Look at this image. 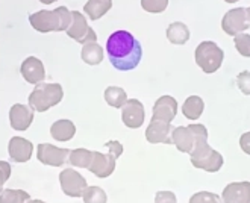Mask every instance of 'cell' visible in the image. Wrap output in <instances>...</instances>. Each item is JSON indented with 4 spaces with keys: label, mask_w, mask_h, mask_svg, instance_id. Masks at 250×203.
<instances>
[{
    "label": "cell",
    "mask_w": 250,
    "mask_h": 203,
    "mask_svg": "<svg viewBox=\"0 0 250 203\" xmlns=\"http://www.w3.org/2000/svg\"><path fill=\"white\" fill-rule=\"evenodd\" d=\"M106 52L111 64L120 71L134 70L143 56L140 41L127 31H117L109 35Z\"/></svg>",
    "instance_id": "obj_1"
},
{
    "label": "cell",
    "mask_w": 250,
    "mask_h": 203,
    "mask_svg": "<svg viewBox=\"0 0 250 203\" xmlns=\"http://www.w3.org/2000/svg\"><path fill=\"white\" fill-rule=\"evenodd\" d=\"M32 27L38 32H61L67 31L71 23V11H68L65 6H60L53 11L42 9L38 12H34L29 16Z\"/></svg>",
    "instance_id": "obj_2"
},
{
    "label": "cell",
    "mask_w": 250,
    "mask_h": 203,
    "mask_svg": "<svg viewBox=\"0 0 250 203\" xmlns=\"http://www.w3.org/2000/svg\"><path fill=\"white\" fill-rule=\"evenodd\" d=\"M171 141L179 152L189 155L194 149L208 142V130L203 124L179 126L173 129Z\"/></svg>",
    "instance_id": "obj_3"
},
{
    "label": "cell",
    "mask_w": 250,
    "mask_h": 203,
    "mask_svg": "<svg viewBox=\"0 0 250 203\" xmlns=\"http://www.w3.org/2000/svg\"><path fill=\"white\" fill-rule=\"evenodd\" d=\"M64 91L60 83H46L40 82L29 96V106L34 111L44 112L49 108L58 105L62 100Z\"/></svg>",
    "instance_id": "obj_4"
},
{
    "label": "cell",
    "mask_w": 250,
    "mask_h": 203,
    "mask_svg": "<svg viewBox=\"0 0 250 203\" xmlns=\"http://www.w3.org/2000/svg\"><path fill=\"white\" fill-rule=\"evenodd\" d=\"M225 53L214 41H203L196 49V62L205 73H214L223 64Z\"/></svg>",
    "instance_id": "obj_5"
},
{
    "label": "cell",
    "mask_w": 250,
    "mask_h": 203,
    "mask_svg": "<svg viewBox=\"0 0 250 203\" xmlns=\"http://www.w3.org/2000/svg\"><path fill=\"white\" fill-rule=\"evenodd\" d=\"M189 158H191V162H193V165L196 168L205 170L208 173L218 171L225 162L223 156L220 155L217 150H214L208 142L197 147V149H194L189 153Z\"/></svg>",
    "instance_id": "obj_6"
},
{
    "label": "cell",
    "mask_w": 250,
    "mask_h": 203,
    "mask_svg": "<svg viewBox=\"0 0 250 203\" xmlns=\"http://www.w3.org/2000/svg\"><path fill=\"white\" fill-rule=\"evenodd\" d=\"M67 35L73 38L75 41L81 42V44H86V42L97 41V35L93 29L88 26L86 19L83 14L79 11H71V23L67 29Z\"/></svg>",
    "instance_id": "obj_7"
},
{
    "label": "cell",
    "mask_w": 250,
    "mask_h": 203,
    "mask_svg": "<svg viewBox=\"0 0 250 203\" xmlns=\"http://www.w3.org/2000/svg\"><path fill=\"white\" fill-rule=\"evenodd\" d=\"M60 182L61 190L68 197H82L88 188L85 178L73 168H65L60 173Z\"/></svg>",
    "instance_id": "obj_8"
},
{
    "label": "cell",
    "mask_w": 250,
    "mask_h": 203,
    "mask_svg": "<svg viewBox=\"0 0 250 203\" xmlns=\"http://www.w3.org/2000/svg\"><path fill=\"white\" fill-rule=\"evenodd\" d=\"M222 27L228 35H238L243 34L246 29L250 27V23L247 20V9L246 8H235L225 14L222 20Z\"/></svg>",
    "instance_id": "obj_9"
},
{
    "label": "cell",
    "mask_w": 250,
    "mask_h": 203,
    "mask_svg": "<svg viewBox=\"0 0 250 203\" xmlns=\"http://www.w3.org/2000/svg\"><path fill=\"white\" fill-rule=\"evenodd\" d=\"M68 155H70V149H61L47 142L40 144L37 150L38 161L52 167H61L62 164H65L68 161Z\"/></svg>",
    "instance_id": "obj_10"
},
{
    "label": "cell",
    "mask_w": 250,
    "mask_h": 203,
    "mask_svg": "<svg viewBox=\"0 0 250 203\" xmlns=\"http://www.w3.org/2000/svg\"><path fill=\"white\" fill-rule=\"evenodd\" d=\"M117 158L112 152H93V161L90 164V167H88V170H90L93 175H96L97 178H108L111 176L114 170H115V161Z\"/></svg>",
    "instance_id": "obj_11"
},
{
    "label": "cell",
    "mask_w": 250,
    "mask_h": 203,
    "mask_svg": "<svg viewBox=\"0 0 250 203\" xmlns=\"http://www.w3.org/2000/svg\"><path fill=\"white\" fill-rule=\"evenodd\" d=\"M122 120L130 129H138L144 123V106L140 100H126V103L122 106Z\"/></svg>",
    "instance_id": "obj_12"
},
{
    "label": "cell",
    "mask_w": 250,
    "mask_h": 203,
    "mask_svg": "<svg viewBox=\"0 0 250 203\" xmlns=\"http://www.w3.org/2000/svg\"><path fill=\"white\" fill-rule=\"evenodd\" d=\"M173 126L170 123H166L163 120H155L152 119L149 127L146 129V140L152 144H173L171 141V132Z\"/></svg>",
    "instance_id": "obj_13"
},
{
    "label": "cell",
    "mask_w": 250,
    "mask_h": 203,
    "mask_svg": "<svg viewBox=\"0 0 250 203\" xmlns=\"http://www.w3.org/2000/svg\"><path fill=\"white\" fill-rule=\"evenodd\" d=\"M8 150H9V156H11V159L14 162L23 164V162H27L29 159H31L32 150H34V144L29 140H26V138L14 137L9 141Z\"/></svg>",
    "instance_id": "obj_14"
},
{
    "label": "cell",
    "mask_w": 250,
    "mask_h": 203,
    "mask_svg": "<svg viewBox=\"0 0 250 203\" xmlns=\"http://www.w3.org/2000/svg\"><path fill=\"white\" fill-rule=\"evenodd\" d=\"M178 112V102L171 96H163L156 100L153 106V115L152 119L155 120H163L166 123H171Z\"/></svg>",
    "instance_id": "obj_15"
},
{
    "label": "cell",
    "mask_w": 250,
    "mask_h": 203,
    "mask_svg": "<svg viewBox=\"0 0 250 203\" xmlns=\"http://www.w3.org/2000/svg\"><path fill=\"white\" fill-rule=\"evenodd\" d=\"M9 122L12 129L26 130L34 122V109L29 105H14L9 111Z\"/></svg>",
    "instance_id": "obj_16"
},
{
    "label": "cell",
    "mask_w": 250,
    "mask_h": 203,
    "mask_svg": "<svg viewBox=\"0 0 250 203\" xmlns=\"http://www.w3.org/2000/svg\"><path fill=\"white\" fill-rule=\"evenodd\" d=\"M20 71H21V76L24 78V81L29 83L37 85V83L42 82L44 78H46V70H44V65L35 56L26 58L21 64Z\"/></svg>",
    "instance_id": "obj_17"
},
{
    "label": "cell",
    "mask_w": 250,
    "mask_h": 203,
    "mask_svg": "<svg viewBox=\"0 0 250 203\" xmlns=\"http://www.w3.org/2000/svg\"><path fill=\"white\" fill-rule=\"evenodd\" d=\"M223 203H250V182H232L223 190Z\"/></svg>",
    "instance_id": "obj_18"
},
{
    "label": "cell",
    "mask_w": 250,
    "mask_h": 203,
    "mask_svg": "<svg viewBox=\"0 0 250 203\" xmlns=\"http://www.w3.org/2000/svg\"><path fill=\"white\" fill-rule=\"evenodd\" d=\"M82 61L88 65H99L102 61H104V49L99 44V42L93 41V42H86L82 47L81 52Z\"/></svg>",
    "instance_id": "obj_19"
},
{
    "label": "cell",
    "mask_w": 250,
    "mask_h": 203,
    "mask_svg": "<svg viewBox=\"0 0 250 203\" xmlns=\"http://www.w3.org/2000/svg\"><path fill=\"white\" fill-rule=\"evenodd\" d=\"M50 134L58 141H68L75 137L76 127L70 120H58L50 126Z\"/></svg>",
    "instance_id": "obj_20"
},
{
    "label": "cell",
    "mask_w": 250,
    "mask_h": 203,
    "mask_svg": "<svg viewBox=\"0 0 250 203\" xmlns=\"http://www.w3.org/2000/svg\"><path fill=\"white\" fill-rule=\"evenodd\" d=\"M111 6H112V0H88L83 6V11L91 20H99L111 9Z\"/></svg>",
    "instance_id": "obj_21"
},
{
    "label": "cell",
    "mask_w": 250,
    "mask_h": 203,
    "mask_svg": "<svg viewBox=\"0 0 250 203\" xmlns=\"http://www.w3.org/2000/svg\"><path fill=\"white\" fill-rule=\"evenodd\" d=\"M167 38L171 44H185L189 40V29L187 24L176 21L167 27Z\"/></svg>",
    "instance_id": "obj_22"
},
{
    "label": "cell",
    "mask_w": 250,
    "mask_h": 203,
    "mask_svg": "<svg viewBox=\"0 0 250 203\" xmlns=\"http://www.w3.org/2000/svg\"><path fill=\"white\" fill-rule=\"evenodd\" d=\"M205 103L199 96H189L182 106V114L189 120H197L203 112Z\"/></svg>",
    "instance_id": "obj_23"
},
{
    "label": "cell",
    "mask_w": 250,
    "mask_h": 203,
    "mask_svg": "<svg viewBox=\"0 0 250 203\" xmlns=\"http://www.w3.org/2000/svg\"><path fill=\"white\" fill-rule=\"evenodd\" d=\"M93 161V152L86 149H75L70 150L68 155V164L75 165L78 168H88Z\"/></svg>",
    "instance_id": "obj_24"
},
{
    "label": "cell",
    "mask_w": 250,
    "mask_h": 203,
    "mask_svg": "<svg viewBox=\"0 0 250 203\" xmlns=\"http://www.w3.org/2000/svg\"><path fill=\"white\" fill-rule=\"evenodd\" d=\"M105 100L112 108H122L126 103L127 96L126 91L120 88V86H108L105 90Z\"/></svg>",
    "instance_id": "obj_25"
},
{
    "label": "cell",
    "mask_w": 250,
    "mask_h": 203,
    "mask_svg": "<svg viewBox=\"0 0 250 203\" xmlns=\"http://www.w3.org/2000/svg\"><path fill=\"white\" fill-rule=\"evenodd\" d=\"M31 196L23 190H0V203H29Z\"/></svg>",
    "instance_id": "obj_26"
},
{
    "label": "cell",
    "mask_w": 250,
    "mask_h": 203,
    "mask_svg": "<svg viewBox=\"0 0 250 203\" xmlns=\"http://www.w3.org/2000/svg\"><path fill=\"white\" fill-rule=\"evenodd\" d=\"M83 203H106V193L100 186H88L83 193Z\"/></svg>",
    "instance_id": "obj_27"
},
{
    "label": "cell",
    "mask_w": 250,
    "mask_h": 203,
    "mask_svg": "<svg viewBox=\"0 0 250 203\" xmlns=\"http://www.w3.org/2000/svg\"><path fill=\"white\" fill-rule=\"evenodd\" d=\"M235 47H237L240 55L250 58V35L244 32L235 35Z\"/></svg>",
    "instance_id": "obj_28"
},
{
    "label": "cell",
    "mask_w": 250,
    "mask_h": 203,
    "mask_svg": "<svg viewBox=\"0 0 250 203\" xmlns=\"http://www.w3.org/2000/svg\"><path fill=\"white\" fill-rule=\"evenodd\" d=\"M189 203H223V200H222V197L214 193L200 191L189 199Z\"/></svg>",
    "instance_id": "obj_29"
},
{
    "label": "cell",
    "mask_w": 250,
    "mask_h": 203,
    "mask_svg": "<svg viewBox=\"0 0 250 203\" xmlns=\"http://www.w3.org/2000/svg\"><path fill=\"white\" fill-rule=\"evenodd\" d=\"M168 5V0H141V6L147 12H163Z\"/></svg>",
    "instance_id": "obj_30"
},
{
    "label": "cell",
    "mask_w": 250,
    "mask_h": 203,
    "mask_svg": "<svg viewBox=\"0 0 250 203\" xmlns=\"http://www.w3.org/2000/svg\"><path fill=\"white\" fill-rule=\"evenodd\" d=\"M237 85L243 94L250 96V71H241L237 76Z\"/></svg>",
    "instance_id": "obj_31"
},
{
    "label": "cell",
    "mask_w": 250,
    "mask_h": 203,
    "mask_svg": "<svg viewBox=\"0 0 250 203\" xmlns=\"http://www.w3.org/2000/svg\"><path fill=\"white\" fill-rule=\"evenodd\" d=\"M155 203H178V199L171 191H158L155 196Z\"/></svg>",
    "instance_id": "obj_32"
},
{
    "label": "cell",
    "mask_w": 250,
    "mask_h": 203,
    "mask_svg": "<svg viewBox=\"0 0 250 203\" xmlns=\"http://www.w3.org/2000/svg\"><path fill=\"white\" fill-rule=\"evenodd\" d=\"M11 176V165L5 161H0V185H5V182Z\"/></svg>",
    "instance_id": "obj_33"
},
{
    "label": "cell",
    "mask_w": 250,
    "mask_h": 203,
    "mask_svg": "<svg viewBox=\"0 0 250 203\" xmlns=\"http://www.w3.org/2000/svg\"><path fill=\"white\" fill-rule=\"evenodd\" d=\"M105 147L109 150V152H112L117 158H119L122 153H123V146H122V142H119V141H108L106 144H105Z\"/></svg>",
    "instance_id": "obj_34"
},
{
    "label": "cell",
    "mask_w": 250,
    "mask_h": 203,
    "mask_svg": "<svg viewBox=\"0 0 250 203\" xmlns=\"http://www.w3.org/2000/svg\"><path fill=\"white\" fill-rule=\"evenodd\" d=\"M240 146H241V149H243L244 153L250 155V130L241 135V138H240Z\"/></svg>",
    "instance_id": "obj_35"
},
{
    "label": "cell",
    "mask_w": 250,
    "mask_h": 203,
    "mask_svg": "<svg viewBox=\"0 0 250 203\" xmlns=\"http://www.w3.org/2000/svg\"><path fill=\"white\" fill-rule=\"evenodd\" d=\"M40 2H42V3L49 5V3H53V2H56V0H40Z\"/></svg>",
    "instance_id": "obj_36"
},
{
    "label": "cell",
    "mask_w": 250,
    "mask_h": 203,
    "mask_svg": "<svg viewBox=\"0 0 250 203\" xmlns=\"http://www.w3.org/2000/svg\"><path fill=\"white\" fill-rule=\"evenodd\" d=\"M29 203H46V202H42V200H29Z\"/></svg>",
    "instance_id": "obj_37"
},
{
    "label": "cell",
    "mask_w": 250,
    "mask_h": 203,
    "mask_svg": "<svg viewBox=\"0 0 250 203\" xmlns=\"http://www.w3.org/2000/svg\"><path fill=\"white\" fill-rule=\"evenodd\" d=\"M247 20H249V23H250V8H247Z\"/></svg>",
    "instance_id": "obj_38"
},
{
    "label": "cell",
    "mask_w": 250,
    "mask_h": 203,
    "mask_svg": "<svg viewBox=\"0 0 250 203\" xmlns=\"http://www.w3.org/2000/svg\"><path fill=\"white\" fill-rule=\"evenodd\" d=\"M225 2H228V3H235V2H238V0H225Z\"/></svg>",
    "instance_id": "obj_39"
},
{
    "label": "cell",
    "mask_w": 250,
    "mask_h": 203,
    "mask_svg": "<svg viewBox=\"0 0 250 203\" xmlns=\"http://www.w3.org/2000/svg\"><path fill=\"white\" fill-rule=\"evenodd\" d=\"M0 190H2V185H0Z\"/></svg>",
    "instance_id": "obj_40"
}]
</instances>
